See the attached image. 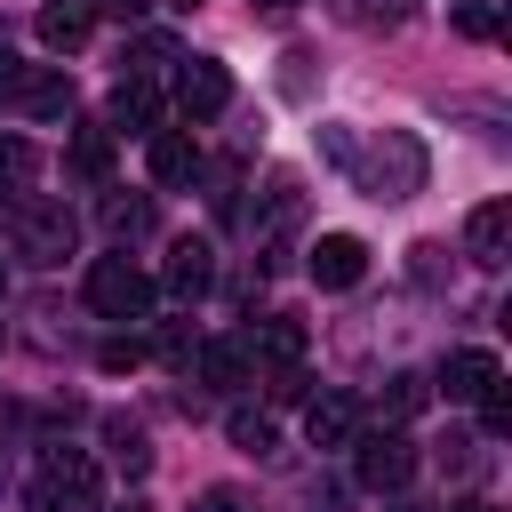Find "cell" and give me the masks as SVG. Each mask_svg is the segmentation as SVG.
Returning <instances> with one entry per match:
<instances>
[{"mask_svg": "<svg viewBox=\"0 0 512 512\" xmlns=\"http://www.w3.org/2000/svg\"><path fill=\"white\" fill-rule=\"evenodd\" d=\"M320 152H328V168L352 176L368 200H408V192L424 184V144H416L408 128H384V136L368 128V136H360V128L336 120V128L320 136Z\"/></svg>", "mask_w": 512, "mask_h": 512, "instance_id": "cell-1", "label": "cell"}, {"mask_svg": "<svg viewBox=\"0 0 512 512\" xmlns=\"http://www.w3.org/2000/svg\"><path fill=\"white\" fill-rule=\"evenodd\" d=\"M168 8H200V0H168Z\"/></svg>", "mask_w": 512, "mask_h": 512, "instance_id": "cell-35", "label": "cell"}, {"mask_svg": "<svg viewBox=\"0 0 512 512\" xmlns=\"http://www.w3.org/2000/svg\"><path fill=\"white\" fill-rule=\"evenodd\" d=\"M104 232H120V240L152 232V200H104Z\"/></svg>", "mask_w": 512, "mask_h": 512, "instance_id": "cell-24", "label": "cell"}, {"mask_svg": "<svg viewBox=\"0 0 512 512\" xmlns=\"http://www.w3.org/2000/svg\"><path fill=\"white\" fill-rule=\"evenodd\" d=\"M352 480L376 488V496L408 488V480H416V440H408V432H368V440H352Z\"/></svg>", "mask_w": 512, "mask_h": 512, "instance_id": "cell-5", "label": "cell"}, {"mask_svg": "<svg viewBox=\"0 0 512 512\" xmlns=\"http://www.w3.org/2000/svg\"><path fill=\"white\" fill-rule=\"evenodd\" d=\"M152 0H96V16H120V24H144Z\"/></svg>", "mask_w": 512, "mask_h": 512, "instance_id": "cell-31", "label": "cell"}, {"mask_svg": "<svg viewBox=\"0 0 512 512\" xmlns=\"http://www.w3.org/2000/svg\"><path fill=\"white\" fill-rule=\"evenodd\" d=\"M448 512H496V504H480V496H464V504H448Z\"/></svg>", "mask_w": 512, "mask_h": 512, "instance_id": "cell-33", "label": "cell"}, {"mask_svg": "<svg viewBox=\"0 0 512 512\" xmlns=\"http://www.w3.org/2000/svg\"><path fill=\"white\" fill-rule=\"evenodd\" d=\"M240 352H248V360H272V368H296L304 328H296V320H256V328L240 336Z\"/></svg>", "mask_w": 512, "mask_h": 512, "instance_id": "cell-14", "label": "cell"}, {"mask_svg": "<svg viewBox=\"0 0 512 512\" xmlns=\"http://www.w3.org/2000/svg\"><path fill=\"white\" fill-rule=\"evenodd\" d=\"M232 104V72L216 64V56H184V72H176V112L184 120H216Z\"/></svg>", "mask_w": 512, "mask_h": 512, "instance_id": "cell-6", "label": "cell"}, {"mask_svg": "<svg viewBox=\"0 0 512 512\" xmlns=\"http://www.w3.org/2000/svg\"><path fill=\"white\" fill-rule=\"evenodd\" d=\"M208 288H216V248H208V240H176V248H168V296L192 304V296H208Z\"/></svg>", "mask_w": 512, "mask_h": 512, "instance_id": "cell-12", "label": "cell"}, {"mask_svg": "<svg viewBox=\"0 0 512 512\" xmlns=\"http://www.w3.org/2000/svg\"><path fill=\"white\" fill-rule=\"evenodd\" d=\"M120 512H152V504H120Z\"/></svg>", "mask_w": 512, "mask_h": 512, "instance_id": "cell-36", "label": "cell"}, {"mask_svg": "<svg viewBox=\"0 0 512 512\" xmlns=\"http://www.w3.org/2000/svg\"><path fill=\"white\" fill-rule=\"evenodd\" d=\"M456 32H464V40H488V32H496V8H488V0H456Z\"/></svg>", "mask_w": 512, "mask_h": 512, "instance_id": "cell-26", "label": "cell"}, {"mask_svg": "<svg viewBox=\"0 0 512 512\" xmlns=\"http://www.w3.org/2000/svg\"><path fill=\"white\" fill-rule=\"evenodd\" d=\"M200 384H216V392H240V384H256V360L240 352V336L232 344H192V360H184Z\"/></svg>", "mask_w": 512, "mask_h": 512, "instance_id": "cell-10", "label": "cell"}, {"mask_svg": "<svg viewBox=\"0 0 512 512\" xmlns=\"http://www.w3.org/2000/svg\"><path fill=\"white\" fill-rule=\"evenodd\" d=\"M272 400H312V376H304V368H280V376H272Z\"/></svg>", "mask_w": 512, "mask_h": 512, "instance_id": "cell-30", "label": "cell"}, {"mask_svg": "<svg viewBox=\"0 0 512 512\" xmlns=\"http://www.w3.org/2000/svg\"><path fill=\"white\" fill-rule=\"evenodd\" d=\"M160 360H168V368H184V360H192V328H184V320H168V328H160Z\"/></svg>", "mask_w": 512, "mask_h": 512, "instance_id": "cell-27", "label": "cell"}, {"mask_svg": "<svg viewBox=\"0 0 512 512\" xmlns=\"http://www.w3.org/2000/svg\"><path fill=\"white\" fill-rule=\"evenodd\" d=\"M104 448H112V464H120L128 480H144V472H152V440H144V424H136V416H104Z\"/></svg>", "mask_w": 512, "mask_h": 512, "instance_id": "cell-16", "label": "cell"}, {"mask_svg": "<svg viewBox=\"0 0 512 512\" xmlns=\"http://www.w3.org/2000/svg\"><path fill=\"white\" fill-rule=\"evenodd\" d=\"M256 8H296V0H256Z\"/></svg>", "mask_w": 512, "mask_h": 512, "instance_id": "cell-34", "label": "cell"}, {"mask_svg": "<svg viewBox=\"0 0 512 512\" xmlns=\"http://www.w3.org/2000/svg\"><path fill=\"white\" fill-rule=\"evenodd\" d=\"M224 432H232V448L272 456V416H264V408H232V416H224Z\"/></svg>", "mask_w": 512, "mask_h": 512, "instance_id": "cell-21", "label": "cell"}, {"mask_svg": "<svg viewBox=\"0 0 512 512\" xmlns=\"http://www.w3.org/2000/svg\"><path fill=\"white\" fill-rule=\"evenodd\" d=\"M8 240H16V256H24V264H64L80 232H72V216H64L56 200H32V192H24V200H16V216H8Z\"/></svg>", "mask_w": 512, "mask_h": 512, "instance_id": "cell-4", "label": "cell"}, {"mask_svg": "<svg viewBox=\"0 0 512 512\" xmlns=\"http://www.w3.org/2000/svg\"><path fill=\"white\" fill-rule=\"evenodd\" d=\"M328 8H336L352 32H400V24H408L424 0H328Z\"/></svg>", "mask_w": 512, "mask_h": 512, "instance_id": "cell-18", "label": "cell"}, {"mask_svg": "<svg viewBox=\"0 0 512 512\" xmlns=\"http://www.w3.org/2000/svg\"><path fill=\"white\" fill-rule=\"evenodd\" d=\"M464 248H472L480 264H504V248H512V200H480V208L464 216Z\"/></svg>", "mask_w": 512, "mask_h": 512, "instance_id": "cell-11", "label": "cell"}, {"mask_svg": "<svg viewBox=\"0 0 512 512\" xmlns=\"http://www.w3.org/2000/svg\"><path fill=\"white\" fill-rule=\"evenodd\" d=\"M424 400H432V384H424V376H408V368L384 384V416H392V424H400V416H416Z\"/></svg>", "mask_w": 512, "mask_h": 512, "instance_id": "cell-22", "label": "cell"}, {"mask_svg": "<svg viewBox=\"0 0 512 512\" xmlns=\"http://www.w3.org/2000/svg\"><path fill=\"white\" fill-rule=\"evenodd\" d=\"M96 360H104V368H112V376H120V368H136V360H144V344H136V336H112V344H104V352H96Z\"/></svg>", "mask_w": 512, "mask_h": 512, "instance_id": "cell-29", "label": "cell"}, {"mask_svg": "<svg viewBox=\"0 0 512 512\" xmlns=\"http://www.w3.org/2000/svg\"><path fill=\"white\" fill-rule=\"evenodd\" d=\"M64 160H72V176H104V168H112V128H96V120L72 128V152H64Z\"/></svg>", "mask_w": 512, "mask_h": 512, "instance_id": "cell-20", "label": "cell"}, {"mask_svg": "<svg viewBox=\"0 0 512 512\" xmlns=\"http://www.w3.org/2000/svg\"><path fill=\"white\" fill-rule=\"evenodd\" d=\"M480 432H488V440H496V432H512V400H504V384L480 400Z\"/></svg>", "mask_w": 512, "mask_h": 512, "instance_id": "cell-28", "label": "cell"}, {"mask_svg": "<svg viewBox=\"0 0 512 512\" xmlns=\"http://www.w3.org/2000/svg\"><path fill=\"white\" fill-rule=\"evenodd\" d=\"M144 160H152V184H184V176L200 168V152H192L184 128H152V152H144Z\"/></svg>", "mask_w": 512, "mask_h": 512, "instance_id": "cell-15", "label": "cell"}, {"mask_svg": "<svg viewBox=\"0 0 512 512\" xmlns=\"http://www.w3.org/2000/svg\"><path fill=\"white\" fill-rule=\"evenodd\" d=\"M352 432H360L352 392H312V400H304V440H312V448H344Z\"/></svg>", "mask_w": 512, "mask_h": 512, "instance_id": "cell-8", "label": "cell"}, {"mask_svg": "<svg viewBox=\"0 0 512 512\" xmlns=\"http://www.w3.org/2000/svg\"><path fill=\"white\" fill-rule=\"evenodd\" d=\"M24 512H104V480L80 448H48L32 488H24Z\"/></svg>", "mask_w": 512, "mask_h": 512, "instance_id": "cell-2", "label": "cell"}, {"mask_svg": "<svg viewBox=\"0 0 512 512\" xmlns=\"http://www.w3.org/2000/svg\"><path fill=\"white\" fill-rule=\"evenodd\" d=\"M24 112H72V80H24Z\"/></svg>", "mask_w": 512, "mask_h": 512, "instance_id": "cell-25", "label": "cell"}, {"mask_svg": "<svg viewBox=\"0 0 512 512\" xmlns=\"http://www.w3.org/2000/svg\"><path fill=\"white\" fill-rule=\"evenodd\" d=\"M152 120H160V88L120 72V88H112V128H128V136H152Z\"/></svg>", "mask_w": 512, "mask_h": 512, "instance_id": "cell-13", "label": "cell"}, {"mask_svg": "<svg viewBox=\"0 0 512 512\" xmlns=\"http://www.w3.org/2000/svg\"><path fill=\"white\" fill-rule=\"evenodd\" d=\"M120 64H128V80H152V64H176V40H160V32H144V40H136V48L120 56Z\"/></svg>", "mask_w": 512, "mask_h": 512, "instance_id": "cell-23", "label": "cell"}, {"mask_svg": "<svg viewBox=\"0 0 512 512\" xmlns=\"http://www.w3.org/2000/svg\"><path fill=\"white\" fill-rule=\"evenodd\" d=\"M88 24H96V0H48V8H40V40H48V48H80Z\"/></svg>", "mask_w": 512, "mask_h": 512, "instance_id": "cell-17", "label": "cell"}, {"mask_svg": "<svg viewBox=\"0 0 512 512\" xmlns=\"http://www.w3.org/2000/svg\"><path fill=\"white\" fill-rule=\"evenodd\" d=\"M200 512H240V488H208V496H200Z\"/></svg>", "mask_w": 512, "mask_h": 512, "instance_id": "cell-32", "label": "cell"}, {"mask_svg": "<svg viewBox=\"0 0 512 512\" xmlns=\"http://www.w3.org/2000/svg\"><path fill=\"white\" fill-rule=\"evenodd\" d=\"M88 304H96L104 320H152L160 288H152V272H136L128 256H96V264H88Z\"/></svg>", "mask_w": 512, "mask_h": 512, "instance_id": "cell-3", "label": "cell"}, {"mask_svg": "<svg viewBox=\"0 0 512 512\" xmlns=\"http://www.w3.org/2000/svg\"><path fill=\"white\" fill-rule=\"evenodd\" d=\"M496 384H504V360L480 352V344H464V352L440 360V392H448V400H488Z\"/></svg>", "mask_w": 512, "mask_h": 512, "instance_id": "cell-7", "label": "cell"}, {"mask_svg": "<svg viewBox=\"0 0 512 512\" xmlns=\"http://www.w3.org/2000/svg\"><path fill=\"white\" fill-rule=\"evenodd\" d=\"M32 176H40V144H32V136H0V192L24 200Z\"/></svg>", "mask_w": 512, "mask_h": 512, "instance_id": "cell-19", "label": "cell"}, {"mask_svg": "<svg viewBox=\"0 0 512 512\" xmlns=\"http://www.w3.org/2000/svg\"><path fill=\"white\" fill-rule=\"evenodd\" d=\"M360 272H368V248H360L352 232H320V240H312V280H320V288H352Z\"/></svg>", "mask_w": 512, "mask_h": 512, "instance_id": "cell-9", "label": "cell"}]
</instances>
